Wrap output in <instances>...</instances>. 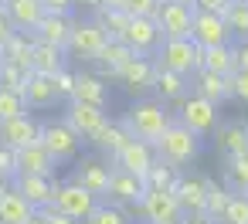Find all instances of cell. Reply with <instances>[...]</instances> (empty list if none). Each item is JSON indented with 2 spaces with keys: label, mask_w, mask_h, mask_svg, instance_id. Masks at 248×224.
<instances>
[{
  "label": "cell",
  "mask_w": 248,
  "mask_h": 224,
  "mask_svg": "<svg viewBox=\"0 0 248 224\" xmlns=\"http://www.w3.org/2000/svg\"><path fill=\"white\" fill-rule=\"evenodd\" d=\"M173 122V116L167 112V105L163 102H136L129 112H126V119L119 122L133 139H143V143H153V139H160V133L167 129Z\"/></svg>",
  "instance_id": "cell-1"
},
{
  "label": "cell",
  "mask_w": 248,
  "mask_h": 224,
  "mask_svg": "<svg viewBox=\"0 0 248 224\" xmlns=\"http://www.w3.org/2000/svg\"><path fill=\"white\" fill-rule=\"evenodd\" d=\"M153 153H156L163 163H170V166H184V163H190V160L201 153V136H194V133L184 129L180 122H170V126L160 133V139H153Z\"/></svg>",
  "instance_id": "cell-2"
},
{
  "label": "cell",
  "mask_w": 248,
  "mask_h": 224,
  "mask_svg": "<svg viewBox=\"0 0 248 224\" xmlns=\"http://www.w3.org/2000/svg\"><path fill=\"white\" fill-rule=\"evenodd\" d=\"M156 65L167 72H177L184 78H190L194 72H201V48L190 38H163V45L156 48Z\"/></svg>",
  "instance_id": "cell-3"
},
{
  "label": "cell",
  "mask_w": 248,
  "mask_h": 224,
  "mask_svg": "<svg viewBox=\"0 0 248 224\" xmlns=\"http://www.w3.org/2000/svg\"><path fill=\"white\" fill-rule=\"evenodd\" d=\"M173 122H180L184 129H190L194 136L204 139V136H211V133L217 129L221 112H217L214 102H207V99H201V95H184V99H180V112H177Z\"/></svg>",
  "instance_id": "cell-4"
},
{
  "label": "cell",
  "mask_w": 248,
  "mask_h": 224,
  "mask_svg": "<svg viewBox=\"0 0 248 224\" xmlns=\"http://www.w3.org/2000/svg\"><path fill=\"white\" fill-rule=\"evenodd\" d=\"M38 143L48 149V156H51L55 163H68V160H75V156H78V146H82L85 139H78L65 122H45V126H41Z\"/></svg>",
  "instance_id": "cell-5"
},
{
  "label": "cell",
  "mask_w": 248,
  "mask_h": 224,
  "mask_svg": "<svg viewBox=\"0 0 248 224\" xmlns=\"http://www.w3.org/2000/svg\"><path fill=\"white\" fill-rule=\"evenodd\" d=\"M136 207L143 210L146 224H180L184 221V210H180L173 190H146Z\"/></svg>",
  "instance_id": "cell-6"
},
{
  "label": "cell",
  "mask_w": 248,
  "mask_h": 224,
  "mask_svg": "<svg viewBox=\"0 0 248 224\" xmlns=\"http://www.w3.org/2000/svg\"><path fill=\"white\" fill-rule=\"evenodd\" d=\"M190 41L197 48H217V45H231V31L224 24L221 14H204V11H194V21H190Z\"/></svg>",
  "instance_id": "cell-7"
},
{
  "label": "cell",
  "mask_w": 248,
  "mask_h": 224,
  "mask_svg": "<svg viewBox=\"0 0 248 224\" xmlns=\"http://www.w3.org/2000/svg\"><path fill=\"white\" fill-rule=\"evenodd\" d=\"M126 48H133V55H153L160 45H163V34H160V28H156V21L153 17H129V28L123 31V38H119Z\"/></svg>",
  "instance_id": "cell-8"
},
{
  "label": "cell",
  "mask_w": 248,
  "mask_h": 224,
  "mask_svg": "<svg viewBox=\"0 0 248 224\" xmlns=\"http://www.w3.org/2000/svg\"><path fill=\"white\" fill-rule=\"evenodd\" d=\"M11 187H14L34 210L55 204V194H58V180H55V177H38V173H17V177L11 180Z\"/></svg>",
  "instance_id": "cell-9"
},
{
  "label": "cell",
  "mask_w": 248,
  "mask_h": 224,
  "mask_svg": "<svg viewBox=\"0 0 248 224\" xmlns=\"http://www.w3.org/2000/svg\"><path fill=\"white\" fill-rule=\"evenodd\" d=\"M102 45H106L102 28L95 21H78V24H72V34H68L65 51L75 55V58H82V61H95V55H99Z\"/></svg>",
  "instance_id": "cell-10"
},
{
  "label": "cell",
  "mask_w": 248,
  "mask_h": 224,
  "mask_svg": "<svg viewBox=\"0 0 248 224\" xmlns=\"http://www.w3.org/2000/svg\"><path fill=\"white\" fill-rule=\"evenodd\" d=\"M99 197H92L89 190H82L78 183H58V194H55V207L62 214H68L72 221H89V214L95 210Z\"/></svg>",
  "instance_id": "cell-11"
},
{
  "label": "cell",
  "mask_w": 248,
  "mask_h": 224,
  "mask_svg": "<svg viewBox=\"0 0 248 224\" xmlns=\"http://www.w3.org/2000/svg\"><path fill=\"white\" fill-rule=\"evenodd\" d=\"M106 122H109V116H106V109H99V105L72 102V105H68V112H65V126H68L78 139H92Z\"/></svg>",
  "instance_id": "cell-12"
},
{
  "label": "cell",
  "mask_w": 248,
  "mask_h": 224,
  "mask_svg": "<svg viewBox=\"0 0 248 224\" xmlns=\"http://www.w3.org/2000/svg\"><path fill=\"white\" fill-rule=\"evenodd\" d=\"M143 194H146V183H143L140 177H133V173L112 166V173H109V187H106L109 204H116V207H136V204L143 200Z\"/></svg>",
  "instance_id": "cell-13"
},
{
  "label": "cell",
  "mask_w": 248,
  "mask_h": 224,
  "mask_svg": "<svg viewBox=\"0 0 248 224\" xmlns=\"http://www.w3.org/2000/svg\"><path fill=\"white\" fill-rule=\"evenodd\" d=\"M153 75H156V61L146 58V55H136L133 61H126V65L119 68L116 78L123 82V89H126L129 95H143V92L153 89Z\"/></svg>",
  "instance_id": "cell-14"
},
{
  "label": "cell",
  "mask_w": 248,
  "mask_h": 224,
  "mask_svg": "<svg viewBox=\"0 0 248 224\" xmlns=\"http://www.w3.org/2000/svg\"><path fill=\"white\" fill-rule=\"evenodd\" d=\"M116 170H126V173H133V177H146V170L156 163V153H153V143H143V139H129L116 156Z\"/></svg>",
  "instance_id": "cell-15"
},
{
  "label": "cell",
  "mask_w": 248,
  "mask_h": 224,
  "mask_svg": "<svg viewBox=\"0 0 248 224\" xmlns=\"http://www.w3.org/2000/svg\"><path fill=\"white\" fill-rule=\"evenodd\" d=\"M153 21H156V28H160L163 38H190L194 7H184V4H170V0H163Z\"/></svg>",
  "instance_id": "cell-16"
},
{
  "label": "cell",
  "mask_w": 248,
  "mask_h": 224,
  "mask_svg": "<svg viewBox=\"0 0 248 224\" xmlns=\"http://www.w3.org/2000/svg\"><path fill=\"white\" fill-rule=\"evenodd\" d=\"M38 136H41V122L31 119L28 112H24V116H14V119H7V122H0V143L11 146V149L31 146V143H38Z\"/></svg>",
  "instance_id": "cell-17"
},
{
  "label": "cell",
  "mask_w": 248,
  "mask_h": 224,
  "mask_svg": "<svg viewBox=\"0 0 248 224\" xmlns=\"http://www.w3.org/2000/svg\"><path fill=\"white\" fill-rule=\"evenodd\" d=\"M109 173L112 166L102 163V160H82L72 173V183H78L82 190H89L92 197H106V187H109Z\"/></svg>",
  "instance_id": "cell-18"
},
{
  "label": "cell",
  "mask_w": 248,
  "mask_h": 224,
  "mask_svg": "<svg viewBox=\"0 0 248 224\" xmlns=\"http://www.w3.org/2000/svg\"><path fill=\"white\" fill-rule=\"evenodd\" d=\"M204 194H207L204 177H177L173 183V197L184 214H204Z\"/></svg>",
  "instance_id": "cell-19"
},
{
  "label": "cell",
  "mask_w": 248,
  "mask_h": 224,
  "mask_svg": "<svg viewBox=\"0 0 248 224\" xmlns=\"http://www.w3.org/2000/svg\"><path fill=\"white\" fill-rule=\"evenodd\" d=\"M72 24H75L72 17L45 14L31 34H34V41H45V45H51V48H62V51H65V45H68V34H72Z\"/></svg>",
  "instance_id": "cell-20"
},
{
  "label": "cell",
  "mask_w": 248,
  "mask_h": 224,
  "mask_svg": "<svg viewBox=\"0 0 248 224\" xmlns=\"http://www.w3.org/2000/svg\"><path fill=\"white\" fill-rule=\"evenodd\" d=\"M136 55H133V48H126L123 41H112V38H106V45L99 48V55H95V65L102 68V82L106 78H116L119 75V68L126 65V61H133Z\"/></svg>",
  "instance_id": "cell-21"
},
{
  "label": "cell",
  "mask_w": 248,
  "mask_h": 224,
  "mask_svg": "<svg viewBox=\"0 0 248 224\" xmlns=\"http://www.w3.org/2000/svg\"><path fill=\"white\" fill-rule=\"evenodd\" d=\"M17 160V173H38V177H55V160L48 156V149L41 143H31L24 149H14Z\"/></svg>",
  "instance_id": "cell-22"
},
{
  "label": "cell",
  "mask_w": 248,
  "mask_h": 224,
  "mask_svg": "<svg viewBox=\"0 0 248 224\" xmlns=\"http://www.w3.org/2000/svg\"><path fill=\"white\" fill-rule=\"evenodd\" d=\"M4 14H7V21L14 24V31H34L38 21L45 17V11H41L38 0H7V4H4Z\"/></svg>",
  "instance_id": "cell-23"
},
{
  "label": "cell",
  "mask_w": 248,
  "mask_h": 224,
  "mask_svg": "<svg viewBox=\"0 0 248 224\" xmlns=\"http://www.w3.org/2000/svg\"><path fill=\"white\" fill-rule=\"evenodd\" d=\"M58 102V92H55V82L48 75H38L31 72L28 75V85H24V105L28 109H48Z\"/></svg>",
  "instance_id": "cell-24"
},
{
  "label": "cell",
  "mask_w": 248,
  "mask_h": 224,
  "mask_svg": "<svg viewBox=\"0 0 248 224\" xmlns=\"http://www.w3.org/2000/svg\"><path fill=\"white\" fill-rule=\"evenodd\" d=\"M72 102H85V105H99L106 109L109 102V89L99 75H75V89H72Z\"/></svg>",
  "instance_id": "cell-25"
},
{
  "label": "cell",
  "mask_w": 248,
  "mask_h": 224,
  "mask_svg": "<svg viewBox=\"0 0 248 224\" xmlns=\"http://www.w3.org/2000/svg\"><path fill=\"white\" fill-rule=\"evenodd\" d=\"M65 68V51L62 48H51V45H45V41H34L31 45V72H38V75H55V72H62Z\"/></svg>",
  "instance_id": "cell-26"
},
{
  "label": "cell",
  "mask_w": 248,
  "mask_h": 224,
  "mask_svg": "<svg viewBox=\"0 0 248 224\" xmlns=\"http://www.w3.org/2000/svg\"><path fill=\"white\" fill-rule=\"evenodd\" d=\"M31 214H34V207L14 187H7L4 194H0V224H28Z\"/></svg>",
  "instance_id": "cell-27"
},
{
  "label": "cell",
  "mask_w": 248,
  "mask_h": 224,
  "mask_svg": "<svg viewBox=\"0 0 248 224\" xmlns=\"http://www.w3.org/2000/svg\"><path fill=\"white\" fill-rule=\"evenodd\" d=\"M197 75V95L201 99H207V102H214V105H221L224 99H231V78H224V75H214V72H194Z\"/></svg>",
  "instance_id": "cell-28"
},
{
  "label": "cell",
  "mask_w": 248,
  "mask_h": 224,
  "mask_svg": "<svg viewBox=\"0 0 248 224\" xmlns=\"http://www.w3.org/2000/svg\"><path fill=\"white\" fill-rule=\"evenodd\" d=\"M217 149L228 153V156H245L248 153V126L245 122H228V126H217Z\"/></svg>",
  "instance_id": "cell-29"
},
{
  "label": "cell",
  "mask_w": 248,
  "mask_h": 224,
  "mask_svg": "<svg viewBox=\"0 0 248 224\" xmlns=\"http://www.w3.org/2000/svg\"><path fill=\"white\" fill-rule=\"evenodd\" d=\"M31 45H34V34H31V31H14V38L0 48V58L31 72Z\"/></svg>",
  "instance_id": "cell-30"
},
{
  "label": "cell",
  "mask_w": 248,
  "mask_h": 224,
  "mask_svg": "<svg viewBox=\"0 0 248 224\" xmlns=\"http://www.w3.org/2000/svg\"><path fill=\"white\" fill-rule=\"evenodd\" d=\"M201 68H204V72H214V75L231 78V75H234V55H231V45L201 48Z\"/></svg>",
  "instance_id": "cell-31"
},
{
  "label": "cell",
  "mask_w": 248,
  "mask_h": 224,
  "mask_svg": "<svg viewBox=\"0 0 248 224\" xmlns=\"http://www.w3.org/2000/svg\"><path fill=\"white\" fill-rule=\"evenodd\" d=\"M153 89H156V95H160L163 102H180V99L187 95V78H184V75H177V72H167V68H160V65H156Z\"/></svg>",
  "instance_id": "cell-32"
},
{
  "label": "cell",
  "mask_w": 248,
  "mask_h": 224,
  "mask_svg": "<svg viewBox=\"0 0 248 224\" xmlns=\"http://www.w3.org/2000/svg\"><path fill=\"white\" fill-rule=\"evenodd\" d=\"M129 139H133V136H129V133H126L119 122H106V126H102V129L92 136L95 149H102V153H109V156H116V153H119V149L129 143Z\"/></svg>",
  "instance_id": "cell-33"
},
{
  "label": "cell",
  "mask_w": 248,
  "mask_h": 224,
  "mask_svg": "<svg viewBox=\"0 0 248 224\" xmlns=\"http://www.w3.org/2000/svg\"><path fill=\"white\" fill-rule=\"evenodd\" d=\"M95 24L102 28V34H106V38L119 41V38H123V31L129 28V14H126L123 7H112V11H99V7H95Z\"/></svg>",
  "instance_id": "cell-34"
},
{
  "label": "cell",
  "mask_w": 248,
  "mask_h": 224,
  "mask_svg": "<svg viewBox=\"0 0 248 224\" xmlns=\"http://www.w3.org/2000/svg\"><path fill=\"white\" fill-rule=\"evenodd\" d=\"M143 183H146V190H173V183H177V166L156 160V163L146 170Z\"/></svg>",
  "instance_id": "cell-35"
},
{
  "label": "cell",
  "mask_w": 248,
  "mask_h": 224,
  "mask_svg": "<svg viewBox=\"0 0 248 224\" xmlns=\"http://www.w3.org/2000/svg\"><path fill=\"white\" fill-rule=\"evenodd\" d=\"M228 200H231V190H228V187H217V183H211V180H207V194H204V217L221 221V214H224Z\"/></svg>",
  "instance_id": "cell-36"
},
{
  "label": "cell",
  "mask_w": 248,
  "mask_h": 224,
  "mask_svg": "<svg viewBox=\"0 0 248 224\" xmlns=\"http://www.w3.org/2000/svg\"><path fill=\"white\" fill-rule=\"evenodd\" d=\"M224 173H228V190L231 194H245L248 190V153L245 156H228Z\"/></svg>",
  "instance_id": "cell-37"
},
{
  "label": "cell",
  "mask_w": 248,
  "mask_h": 224,
  "mask_svg": "<svg viewBox=\"0 0 248 224\" xmlns=\"http://www.w3.org/2000/svg\"><path fill=\"white\" fill-rule=\"evenodd\" d=\"M224 24H228V31H231V38H241V41H248V7L245 4H234L224 11Z\"/></svg>",
  "instance_id": "cell-38"
},
{
  "label": "cell",
  "mask_w": 248,
  "mask_h": 224,
  "mask_svg": "<svg viewBox=\"0 0 248 224\" xmlns=\"http://www.w3.org/2000/svg\"><path fill=\"white\" fill-rule=\"evenodd\" d=\"M28 75H31L28 68H17V65H11V61H4V65H0V89H11V92L24 95Z\"/></svg>",
  "instance_id": "cell-39"
},
{
  "label": "cell",
  "mask_w": 248,
  "mask_h": 224,
  "mask_svg": "<svg viewBox=\"0 0 248 224\" xmlns=\"http://www.w3.org/2000/svg\"><path fill=\"white\" fill-rule=\"evenodd\" d=\"M85 224H129V217H126V210L116 207V204H95V210L89 214Z\"/></svg>",
  "instance_id": "cell-40"
},
{
  "label": "cell",
  "mask_w": 248,
  "mask_h": 224,
  "mask_svg": "<svg viewBox=\"0 0 248 224\" xmlns=\"http://www.w3.org/2000/svg\"><path fill=\"white\" fill-rule=\"evenodd\" d=\"M28 105H24V95L11 92V89H0V122H7L14 116H24Z\"/></svg>",
  "instance_id": "cell-41"
},
{
  "label": "cell",
  "mask_w": 248,
  "mask_h": 224,
  "mask_svg": "<svg viewBox=\"0 0 248 224\" xmlns=\"http://www.w3.org/2000/svg\"><path fill=\"white\" fill-rule=\"evenodd\" d=\"M221 224H248V197L245 194H231V200L221 214Z\"/></svg>",
  "instance_id": "cell-42"
},
{
  "label": "cell",
  "mask_w": 248,
  "mask_h": 224,
  "mask_svg": "<svg viewBox=\"0 0 248 224\" xmlns=\"http://www.w3.org/2000/svg\"><path fill=\"white\" fill-rule=\"evenodd\" d=\"M163 0H123V11L129 17H156Z\"/></svg>",
  "instance_id": "cell-43"
},
{
  "label": "cell",
  "mask_w": 248,
  "mask_h": 224,
  "mask_svg": "<svg viewBox=\"0 0 248 224\" xmlns=\"http://www.w3.org/2000/svg\"><path fill=\"white\" fill-rule=\"evenodd\" d=\"M51 82H55L58 99H72V89H75V72L62 68V72H55V75H51Z\"/></svg>",
  "instance_id": "cell-44"
},
{
  "label": "cell",
  "mask_w": 248,
  "mask_h": 224,
  "mask_svg": "<svg viewBox=\"0 0 248 224\" xmlns=\"http://www.w3.org/2000/svg\"><path fill=\"white\" fill-rule=\"evenodd\" d=\"M0 177H4L7 183L17 177V160H14V149L0 143Z\"/></svg>",
  "instance_id": "cell-45"
},
{
  "label": "cell",
  "mask_w": 248,
  "mask_h": 224,
  "mask_svg": "<svg viewBox=\"0 0 248 224\" xmlns=\"http://www.w3.org/2000/svg\"><path fill=\"white\" fill-rule=\"evenodd\" d=\"M45 14H58V17H72L75 11V0H38Z\"/></svg>",
  "instance_id": "cell-46"
},
{
  "label": "cell",
  "mask_w": 248,
  "mask_h": 224,
  "mask_svg": "<svg viewBox=\"0 0 248 224\" xmlns=\"http://www.w3.org/2000/svg\"><path fill=\"white\" fill-rule=\"evenodd\" d=\"M231 99L248 105V72H234L231 75Z\"/></svg>",
  "instance_id": "cell-47"
},
{
  "label": "cell",
  "mask_w": 248,
  "mask_h": 224,
  "mask_svg": "<svg viewBox=\"0 0 248 224\" xmlns=\"http://www.w3.org/2000/svg\"><path fill=\"white\" fill-rule=\"evenodd\" d=\"M234 4V0H194V11H204V14H221L224 17V11Z\"/></svg>",
  "instance_id": "cell-48"
},
{
  "label": "cell",
  "mask_w": 248,
  "mask_h": 224,
  "mask_svg": "<svg viewBox=\"0 0 248 224\" xmlns=\"http://www.w3.org/2000/svg\"><path fill=\"white\" fill-rule=\"evenodd\" d=\"M38 214L45 217V224H78V221H72L68 214H62V210H58L55 204H48V207H41Z\"/></svg>",
  "instance_id": "cell-49"
},
{
  "label": "cell",
  "mask_w": 248,
  "mask_h": 224,
  "mask_svg": "<svg viewBox=\"0 0 248 224\" xmlns=\"http://www.w3.org/2000/svg\"><path fill=\"white\" fill-rule=\"evenodd\" d=\"M231 55H234V72H248V41L231 45Z\"/></svg>",
  "instance_id": "cell-50"
},
{
  "label": "cell",
  "mask_w": 248,
  "mask_h": 224,
  "mask_svg": "<svg viewBox=\"0 0 248 224\" xmlns=\"http://www.w3.org/2000/svg\"><path fill=\"white\" fill-rule=\"evenodd\" d=\"M11 38H14V24L7 21V14H4V11H0V48H4Z\"/></svg>",
  "instance_id": "cell-51"
},
{
  "label": "cell",
  "mask_w": 248,
  "mask_h": 224,
  "mask_svg": "<svg viewBox=\"0 0 248 224\" xmlns=\"http://www.w3.org/2000/svg\"><path fill=\"white\" fill-rule=\"evenodd\" d=\"M180 224H214L211 217H204V214H184V221Z\"/></svg>",
  "instance_id": "cell-52"
},
{
  "label": "cell",
  "mask_w": 248,
  "mask_h": 224,
  "mask_svg": "<svg viewBox=\"0 0 248 224\" xmlns=\"http://www.w3.org/2000/svg\"><path fill=\"white\" fill-rule=\"evenodd\" d=\"M99 11H112V7H123V0H95Z\"/></svg>",
  "instance_id": "cell-53"
},
{
  "label": "cell",
  "mask_w": 248,
  "mask_h": 224,
  "mask_svg": "<svg viewBox=\"0 0 248 224\" xmlns=\"http://www.w3.org/2000/svg\"><path fill=\"white\" fill-rule=\"evenodd\" d=\"M28 224H45V217H41V214H38V210H34V214H31V217H28Z\"/></svg>",
  "instance_id": "cell-54"
},
{
  "label": "cell",
  "mask_w": 248,
  "mask_h": 224,
  "mask_svg": "<svg viewBox=\"0 0 248 224\" xmlns=\"http://www.w3.org/2000/svg\"><path fill=\"white\" fill-rule=\"evenodd\" d=\"M78 4H82V7H95V0H75V7H78Z\"/></svg>",
  "instance_id": "cell-55"
},
{
  "label": "cell",
  "mask_w": 248,
  "mask_h": 224,
  "mask_svg": "<svg viewBox=\"0 0 248 224\" xmlns=\"http://www.w3.org/2000/svg\"><path fill=\"white\" fill-rule=\"evenodd\" d=\"M170 4H184V7H194V0H170Z\"/></svg>",
  "instance_id": "cell-56"
},
{
  "label": "cell",
  "mask_w": 248,
  "mask_h": 224,
  "mask_svg": "<svg viewBox=\"0 0 248 224\" xmlns=\"http://www.w3.org/2000/svg\"><path fill=\"white\" fill-rule=\"evenodd\" d=\"M7 187H11V183H7V180H4V177H0V194H4V190H7Z\"/></svg>",
  "instance_id": "cell-57"
},
{
  "label": "cell",
  "mask_w": 248,
  "mask_h": 224,
  "mask_svg": "<svg viewBox=\"0 0 248 224\" xmlns=\"http://www.w3.org/2000/svg\"><path fill=\"white\" fill-rule=\"evenodd\" d=\"M4 4H7V0H0V11H4Z\"/></svg>",
  "instance_id": "cell-58"
},
{
  "label": "cell",
  "mask_w": 248,
  "mask_h": 224,
  "mask_svg": "<svg viewBox=\"0 0 248 224\" xmlns=\"http://www.w3.org/2000/svg\"><path fill=\"white\" fill-rule=\"evenodd\" d=\"M238 4H245V7H248V0H238Z\"/></svg>",
  "instance_id": "cell-59"
},
{
  "label": "cell",
  "mask_w": 248,
  "mask_h": 224,
  "mask_svg": "<svg viewBox=\"0 0 248 224\" xmlns=\"http://www.w3.org/2000/svg\"><path fill=\"white\" fill-rule=\"evenodd\" d=\"M0 65H4V58H0Z\"/></svg>",
  "instance_id": "cell-60"
},
{
  "label": "cell",
  "mask_w": 248,
  "mask_h": 224,
  "mask_svg": "<svg viewBox=\"0 0 248 224\" xmlns=\"http://www.w3.org/2000/svg\"><path fill=\"white\" fill-rule=\"evenodd\" d=\"M245 197H248V190H245Z\"/></svg>",
  "instance_id": "cell-61"
}]
</instances>
